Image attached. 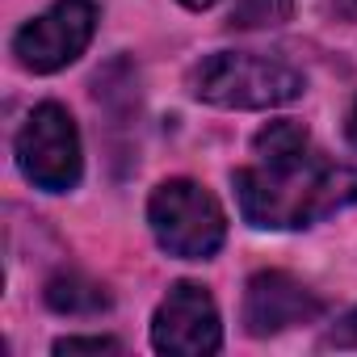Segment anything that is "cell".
Returning a JSON list of instances; mask_svg holds the SVG:
<instances>
[{"mask_svg": "<svg viewBox=\"0 0 357 357\" xmlns=\"http://www.w3.org/2000/svg\"><path fill=\"white\" fill-rule=\"evenodd\" d=\"M240 215L265 231L311 227L357 202V168L319 155L311 143L278 155H257V164L231 176Z\"/></svg>", "mask_w": 357, "mask_h": 357, "instance_id": "cell-1", "label": "cell"}, {"mask_svg": "<svg viewBox=\"0 0 357 357\" xmlns=\"http://www.w3.org/2000/svg\"><path fill=\"white\" fill-rule=\"evenodd\" d=\"M190 89L198 101L219 105V109H278V105L298 101L307 80L298 68L282 59H265L248 51H219L194 68Z\"/></svg>", "mask_w": 357, "mask_h": 357, "instance_id": "cell-2", "label": "cell"}, {"mask_svg": "<svg viewBox=\"0 0 357 357\" xmlns=\"http://www.w3.org/2000/svg\"><path fill=\"white\" fill-rule=\"evenodd\" d=\"M147 223L155 244L181 261H206L227 240V215L219 198L198 181H190V176H176V181H164L151 190Z\"/></svg>", "mask_w": 357, "mask_h": 357, "instance_id": "cell-3", "label": "cell"}, {"mask_svg": "<svg viewBox=\"0 0 357 357\" xmlns=\"http://www.w3.org/2000/svg\"><path fill=\"white\" fill-rule=\"evenodd\" d=\"M17 168L26 172L30 185L47 194H68L80 185V172H84L80 130L63 105L47 101L26 118V126L17 130Z\"/></svg>", "mask_w": 357, "mask_h": 357, "instance_id": "cell-4", "label": "cell"}, {"mask_svg": "<svg viewBox=\"0 0 357 357\" xmlns=\"http://www.w3.org/2000/svg\"><path fill=\"white\" fill-rule=\"evenodd\" d=\"M97 30V5L93 0H55L47 13L26 22L13 34V55L26 72L51 76L84 55Z\"/></svg>", "mask_w": 357, "mask_h": 357, "instance_id": "cell-5", "label": "cell"}, {"mask_svg": "<svg viewBox=\"0 0 357 357\" xmlns=\"http://www.w3.org/2000/svg\"><path fill=\"white\" fill-rule=\"evenodd\" d=\"M151 349L168 357H206L223 349V324L219 307L206 286L176 282L151 319Z\"/></svg>", "mask_w": 357, "mask_h": 357, "instance_id": "cell-6", "label": "cell"}, {"mask_svg": "<svg viewBox=\"0 0 357 357\" xmlns=\"http://www.w3.org/2000/svg\"><path fill=\"white\" fill-rule=\"evenodd\" d=\"M319 311H324V303L298 278H290L282 269L252 273L244 286V332L248 336H278L286 328L319 319Z\"/></svg>", "mask_w": 357, "mask_h": 357, "instance_id": "cell-7", "label": "cell"}, {"mask_svg": "<svg viewBox=\"0 0 357 357\" xmlns=\"http://www.w3.org/2000/svg\"><path fill=\"white\" fill-rule=\"evenodd\" d=\"M47 307L59 315H97L109 307V290L84 273H59L47 282Z\"/></svg>", "mask_w": 357, "mask_h": 357, "instance_id": "cell-8", "label": "cell"}, {"mask_svg": "<svg viewBox=\"0 0 357 357\" xmlns=\"http://www.w3.org/2000/svg\"><path fill=\"white\" fill-rule=\"evenodd\" d=\"M294 13V0H236L227 26L236 30H261V26H282Z\"/></svg>", "mask_w": 357, "mask_h": 357, "instance_id": "cell-9", "label": "cell"}, {"mask_svg": "<svg viewBox=\"0 0 357 357\" xmlns=\"http://www.w3.org/2000/svg\"><path fill=\"white\" fill-rule=\"evenodd\" d=\"M59 357H76V353H122V344L114 336H63L55 340Z\"/></svg>", "mask_w": 357, "mask_h": 357, "instance_id": "cell-10", "label": "cell"}, {"mask_svg": "<svg viewBox=\"0 0 357 357\" xmlns=\"http://www.w3.org/2000/svg\"><path fill=\"white\" fill-rule=\"evenodd\" d=\"M319 344H324V349H357V307H353L340 324H332Z\"/></svg>", "mask_w": 357, "mask_h": 357, "instance_id": "cell-11", "label": "cell"}, {"mask_svg": "<svg viewBox=\"0 0 357 357\" xmlns=\"http://www.w3.org/2000/svg\"><path fill=\"white\" fill-rule=\"evenodd\" d=\"M328 5L340 13V17H349V22H357V0H328Z\"/></svg>", "mask_w": 357, "mask_h": 357, "instance_id": "cell-12", "label": "cell"}, {"mask_svg": "<svg viewBox=\"0 0 357 357\" xmlns=\"http://www.w3.org/2000/svg\"><path fill=\"white\" fill-rule=\"evenodd\" d=\"M344 135H349V143L357 147V101L349 105V118H344Z\"/></svg>", "mask_w": 357, "mask_h": 357, "instance_id": "cell-13", "label": "cell"}, {"mask_svg": "<svg viewBox=\"0 0 357 357\" xmlns=\"http://www.w3.org/2000/svg\"><path fill=\"white\" fill-rule=\"evenodd\" d=\"M181 5H185V9H211L215 0H181Z\"/></svg>", "mask_w": 357, "mask_h": 357, "instance_id": "cell-14", "label": "cell"}]
</instances>
